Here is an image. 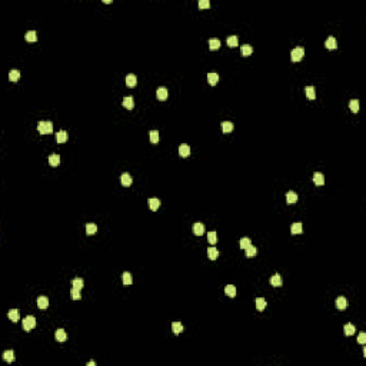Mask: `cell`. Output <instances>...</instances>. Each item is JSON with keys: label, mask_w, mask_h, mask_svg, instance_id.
Listing matches in <instances>:
<instances>
[{"label": "cell", "mask_w": 366, "mask_h": 366, "mask_svg": "<svg viewBox=\"0 0 366 366\" xmlns=\"http://www.w3.org/2000/svg\"><path fill=\"white\" fill-rule=\"evenodd\" d=\"M37 130L42 134H49L53 132V123L52 122H39L37 125Z\"/></svg>", "instance_id": "6da1fadb"}, {"label": "cell", "mask_w": 366, "mask_h": 366, "mask_svg": "<svg viewBox=\"0 0 366 366\" xmlns=\"http://www.w3.org/2000/svg\"><path fill=\"white\" fill-rule=\"evenodd\" d=\"M305 56V49L303 47H295L290 52V59H292V62H300V60L303 59Z\"/></svg>", "instance_id": "7a4b0ae2"}, {"label": "cell", "mask_w": 366, "mask_h": 366, "mask_svg": "<svg viewBox=\"0 0 366 366\" xmlns=\"http://www.w3.org/2000/svg\"><path fill=\"white\" fill-rule=\"evenodd\" d=\"M34 326H36V319H34V316H26V318L23 319V329L26 330V332L32 330Z\"/></svg>", "instance_id": "3957f363"}, {"label": "cell", "mask_w": 366, "mask_h": 366, "mask_svg": "<svg viewBox=\"0 0 366 366\" xmlns=\"http://www.w3.org/2000/svg\"><path fill=\"white\" fill-rule=\"evenodd\" d=\"M336 307L339 311H345V309L348 307V299H346L345 296H339L336 299Z\"/></svg>", "instance_id": "277c9868"}, {"label": "cell", "mask_w": 366, "mask_h": 366, "mask_svg": "<svg viewBox=\"0 0 366 366\" xmlns=\"http://www.w3.org/2000/svg\"><path fill=\"white\" fill-rule=\"evenodd\" d=\"M37 306L40 307L42 311H46L49 306V298H46V296H39V298H37Z\"/></svg>", "instance_id": "5b68a950"}, {"label": "cell", "mask_w": 366, "mask_h": 366, "mask_svg": "<svg viewBox=\"0 0 366 366\" xmlns=\"http://www.w3.org/2000/svg\"><path fill=\"white\" fill-rule=\"evenodd\" d=\"M192 230H193V233H195L196 236H202V235L205 233V226H203V223H200V222L195 223V225L192 226Z\"/></svg>", "instance_id": "8992f818"}, {"label": "cell", "mask_w": 366, "mask_h": 366, "mask_svg": "<svg viewBox=\"0 0 366 366\" xmlns=\"http://www.w3.org/2000/svg\"><path fill=\"white\" fill-rule=\"evenodd\" d=\"M148 205L149 207H150V210H157L160 206V199H157V197H150V199L148 200Z\"/></svg>", "instance_id": "52a82bcc"}, {"label": "cell", "mask_w": 366, "mask_h": 366, "mask_svg": "<svg viewBox=\"0 0 366 366\" xmlns=\"http://www.w3.org/2000/svg\"><path fill=\"white\" fill-rule=\"evenodd\" d=\"M325 46H326L328 49H329V50H335V49L337 47V42H336V39H335L333 36L328 37V39H326V42H325Z\"/></svg>", "instance_id": "ba28073f"}, {"label": "cell", "mask_w": 366, "mask_h": 366, "mask_svg": "<svg viewBox=\"0 0 366 366\" xmlns=\"http://www.w3.org/2000/svg\"><path fill=\"white\" fill-rule=\"evenodd\" d=\"M125 80H126V85L129 86V87H134V86L137 85V79H136V76H134L133 73L127 74V76L125 77Z\"/></svg>", "instance_id": "9c48e42d"}, {"label": "cell", "mask_w": 366, "mask_h": 366, "mask_svg": "<svg viewBox=\"0 0 366 366\" xmlns=\"http://www.w3.org/2000/svg\"><path fill=\"white\" fill-rule=\"evenodd\" d=\"M179 155H180L182 157H187V156L190 155V148H189L186 143L180 144V146H179Z\"/></svg>", "instance_id": "30bf717a"}, {"label": "cell", "mask_w": 366, "mask_h": 366, "mask_svg": "<svg viewBox=\"0 0 366 366\" xmlns=\"http://www.w3.org/2000/svg\"><path fill=\"white\" fill-rule=\"evenodd\" d=\"M313 182H315V185L323 186L325 185V176L322 173H319V172H316V173L313 174Z\"/></svg>", "instance_id": "8fae6325"}, {"label": "cell", "mask_w": 366, "mask_h": 366, "mask_svg": "<svg viewBox=\"0 0 366 366\" xmlns=\"http://www.w3.org/2000/svg\"><path fill=\"white\" fill-rule=\"evenodd\" d=\"M156 96L159 100H166L167 99V89L166 87H157L156 90Z\"/></svg>", "instance_id": "7c38bea8"}, {"label": "cell", "mask_w": 366, "mask_h": 366, "mask_svg": "<svg viewBox=\"0 0 366 366\" xmlns=\"http://www.w3.org/2000/svg\"><path fill=\"white\" fill-rule=\"evenodd\" d=\"M66 140H67L66 130H60V132H57V133H56V142H57V143H64Z\"/></svg>", "instance_id": "4fadbf2b"}, {"label": "cell", "mask_w": 366, "mask_h": 366, "mask_svg": "<svg viewBox=\"0 0 366 366\" xmlns=\"http://www.w3.org/2000/svg\"><path fill=\"white\" fill-rule=\"evenodd\" d=\"M55 337H56L57 342H64V340L67 339V335L63 329H57L56 330V333H55Z\"/></svg>", "instance_id": "5bb4252c"}, {"label": "cell", "mask_w": 366, "mask_h": 366, "mask_svg": "<svg viewBox=\"0 0 366 366\" xmlns=\"http://www.w3.org/2000/svg\"><path fill=\"white\" fill-rule=\"evenodd\" d=\"M120 182H122V185L126 186V187H129L130 185H132V176H130L129 173H123L122 178H120Z\"/></svg>", "instance_id": "9a60e30c"}, {"label": "cell", "mask_w": 366, "mask_h": 366, "mask_svg": "<svg viewBox=\"0 0 366 366\" xmlns=\"http://www.w3.org/2000/svg\"><path fill=\"white\" fill-rule=\"evenodd\" d=\"M123 106L126 107V109H133L134 106V100L132 96H126L123 97Z\"/></svg>", "instance_id": "2e32d148"}, {"label": "cell", "mask_w": 366, "mask_h": 366, "mask_svg": "<svg viewBox=\"0 0 366 366\" xmlns=\"http://www.w3.org/2000/svg\"><path fill=\"white\" fill-rule=\"evenodd\" d=\"M270 285L272 286H276V288H279V286H282V277L280 275H273V276L270 277Z\"/></svg>", "instance_id": "e0dca14e"}, {"label": "cell", "mask_w": 366, "mask_h": 366, "mask_svg": "<svg viewBox=\"0 0 366 366\" xmlns=\"http://www.w3.org/2000/svg\"><path fill=\"white\" fill-rule=\"evenodd\" d=\"M290 232L293 233V235H299V233L303 232V226H302V223L298 222V223H293L292 227H290Z\"/></svg>", "instance_id": "ac0fdd59"}, {"label": "cell", "mask_w": 366, "mask_h": 366, "mask_svg": "<svg viewBox=\"0 0 366 366\" xmlns=\"http://www.w3.org/2000/svg\"><path fill=\"white\" fill-rule=\"evenodd\" d=\"M207 82L210 83L212 86H214V85H218V82H219V74L218 73H209L207 74Z\"/></svg>", "instance_id": "d6986e66"}, {"label": "cell", "mask_w": 366, "mask_h": 366, "mask_svg": "<svg viewBox=\"0 0 366 366\" xmlns=\"http://www.w3.org/2000/svg\"><path fill=\"white\" fill-rule=\"evenodd\" d=\"M355 332H356V328L352 323H346L345 325V335L346 336H352V335H355Z\"/></svg>", "instance_id": "ffe728a7"}, {"label": "cell", "mask_w": 366, "mask_h": 366, "mask_svg": "<svg viewBox=\"0 0 366 366\" xmlns=\"http://www.w3.org/2000/svg\"><path fill=\"white\" fill-rule=\"evenodd\" d=\"M305 92H306V97H307V99L313 100L315 97H316V93H315V87H313V86H306V87H305Z\"/></svg>", "instance_id": "44dd1931"}, {"label": "cell", "mask_w": 366, "mask_h": 366, "mask_svg": "<svg viewBox=\"0 0 366 366\" xmlns=\"http://www.w3.org/2000/svg\"><path fill=\"white\" fill-rule=\"evenodd\" d=\"M266 300L263 299V298H258L256 299V309L259 312H262V311H265V307H266Z\"/></svg>", "instance_id": "7402d4cb"}, {"label": "cell", "mask_w": 366, "mask_h": 366, "mask_svg": "<svg viewBox=\"0 0 366 366\" xmlns=\"http://www.w3.org/2000/svg\"><path fill=\"white\" fill-rule=\"evenodd\" d=\"M207 256H209V259L210 260H214V259H218V256H219V252H218V249L216 248H209L207 249Z\"/></svg>", "instance_id": "603a6c76"}, {"label": "cell", "mask_w": 366, "mask_h": 366, "mask_svg": "<svg viewBox=\"0 0 366 366\" xmlns=\"http://www.w3.org/2000/svg\"><path fill=\"white\" fill-rule=\"evenodd\" d=\"M286 202H288V203H295V202H298V195H296L293 190L288 192L286 193Z\"/></svg>", "instance_id": "cb8c5ba5"}, {"label": "cell", "mask_w": 366, "mask_h": 366, "mask_svg": "<svg viewBox=\"0 0 366 366\" xmlns=\"http://www.w3.org/2000/svg\"><path fill=\"white\" fill-rule=\"evenodd\" d=\"M83 285H85V282H83L82 277H76V279H73V282H72V286H73L74 289H79V290L83 289Z\"/></svg>", "instance_id": "d4e9b609"}, {"label": "cell", "mask_w": 366, "mask_h": 366, "mask_svg": "<svg viewBox=\"0 0 366 366\" xmlns=\"http://www.w3.org/2000/svg\"><path fill=\"white\" fill-rule=\"evenodd\" d=\"M7 318L10 319L11 322H17L19 318H20V315H19V311L17 309H11L10 312L7 313Z\"/></svg>", "instance_id": "484cf974"}, {"label": "cell", "mask_w": 366, "mask_h": 366, "mask_svg": "<svg viewBox=\"0 0 366 366\" xmlns=\"http://www.w3.org/2000/svg\"><path fill=\"white\" fill-rule=\"evenodd\" d=\"M225 293L229 296V298H235V296H236V288L233 285H227L225 288Z\"/></svg>", "instance_id": "4316f807"}, {"label": "cell", "mask_w": 366, "mask_h": 366, "mask_svg": "<svg viewBox=\"0 0 366 366\" xmlns=\"http://www.w3.org/2000/svg\"><path fill=\"white\" fill-rule=\"evenodd\" d=\"M172 329H173L174 335H179L180 332H183V325H182L180 322H173V323H172Z\"/></svg>", "instance_id": "83f0119b"}, {"label": "cell", "mask_w": 366, "mask_h": 366, "mask_svg": "<svg viewBox=\"0 0 366 366\" xmlns=\"http://www.w3.org/2000/svg\"><path fill=\"white\" fill-rule=\"evenodd\" d=\"M3 359L6 360V362L11 363L13 360H15V352H13V351H6L3 353Z\"/></svg>", "instance_id": "f1b7e54d"}, {"label": "cell", "mask_w": 366, "mask_h": 366, "mask_svg": "<svg viewBox=\"0 0 366 366\" xmlns=\"http://www.w3.org/2000/svg\"><path fill=\"white\" fill-rule=\"evenodd\" d=\"M49 163L52 166H59L60 165V156L59 155H50L49 156Z\"/></svg>", "instance_id": "f546056e"}, {"label": "cell", "mask_w": 366, "mask_h": 366, "mask_svg": "<svg viewBox=\"0 0 366 366\" xmlns=\"http://www.w3.org/2000/svg\"><path fill=\"white\" fill-rule=\"evenodd\" d=\"M349 107H351V110L353 112V113H358L359 112V100L358 99H352L351 102H349Z\"/></svg>", "instance_id": "4dcf8cb0"}, {"label": "cell", "mask_w": 366, "mask_h": 366, "mask_svg": "<svg viewBox=\"0 0 366 366\" xmlns=\"http://www.w3.org/2000/svg\"><path fill=\"white\" fill-rule=\"evenodd\" d=\"M149 137H150V142H152V143H157L160 139L159 132H157V130H150V132H149Z\"/></svg>", "instance_id": "1f68e13d"}, {"label": "cell", "mask_w": 366, "mask_h": 366, "mask_svg": "<svg viewBox=\"0 0 366 366\" xmlns=\"http://www.w3.org/2000/svg\"><path fill=\"white\" fill-rule=\"evenodd\" d=\"M245 250H246V256H248V258H253V256H256V253H258V249H256L255 246H252V245H249Z\"/></svg>", "instance_id": "d6a6232c"}, {"label": "cell", "mask_w": 366, "mask_h": 366, "mask_svg": "<svg viewBox=\"0 0 366 366\" xmlns=\"http://www.w3.org/2000/svg\"><path fill=\"white\" fill-rule=\"evenodd\" d=\"M122 279H123V283H125L126 286L132 285V282H133V279H132V275H130L129 272H125V273L122 275Z\"/></svg>", "instance_id": "836d02e7"}, {"label": "cell", "mask_w": 366, "mask_h": 366, "mask_svg": "<svg viewBox=\"0 0 366 366\" xmlns=\"http://www.w3.org/2000/svg\"><path fill=\"white\" fill-rule=\"evenodd\" d=\"M24 37H26V40H27V42H36V40H37V33L34 32V30H29V32L26 33V36H24Z\"/></svg>", "instance_id": "e575fe53"}, {"label": "cell", "mask_w": 366, "mask_h": 366, "mask_svg": "<svg viewBox=\"0 0 366 366\" xmlns=\"http://www.w3.org/2000/svg\"><path fill=\"white\" fill-rule=\"evenodd\" d=\"M19 77H20V72L16 70V69H13V70L9 73V80H11V82H17Z\"/></svg>", "instance_id": "d590c367"}, {"label": "cell", "mask_w": 366, "mask_h": 366, "mask_svg": "<svg viewBox=\"0 0 366 366\" xmlns=\"http://www.w3.org/2000/svg\"><path fill=\"white\" fill-rule=\"evenodd\" d=\"M97 232V226L95 225V223H87L86 225V233L87 235H93V233Z\"/></svg>", "instance_id": "8d00e7d4"}, {"label": "cell", "mask_w": 366, "mask_h": 366, "mask_svg": "<svg viewBox=\"0 0 366 366\" xmlns=\"http://www.w3.org/2000/svg\"><path fill=\"white\" fill-rule=\"evenodd\" d=\"M209 47H210L212 50L219 49L220 47V40H219V39H210V40H209Z\"/></svg>", "instance_id": "74e56055"}, {"label": "cell", "mask_w": 366, "mask_h": 366, "mask_svg": "<svg viewBox=\"0 0 366 366\" xmlns=\"http://www.w3.org/2000/svg\"><path fill=\"white\" fill-rule=\"evenodd\" d=\"M222 130L225 132V133H229V132H232V130H233V123L232 122H223L222 123Z\"/></svg>", "instance_id": "f35d334b"}, {"label": "cell", "mask_w": 366, "mask_h": 366, "mask_svg": "<svg viewBox=\"0 0 366 366\" xmlns=\"http://www.w3.org/2000/svg\"><path fill=\"white\" fill-rule=\"evenodd\" d=\"M252 52H253V47H252L250 45H243V46H242V55H243V56L252 55Z\"/></svg>", "instance_id": "ab89813d"}, {"label": "cell", "mask_w": 366, "mask_h": 366, "mask_svg": "<svg viewBox=\"0 0 366 366\" xmlns=\"http://www.w3.org/2000/svg\"><path fill=\"white\" fill-rule=\"evenodd\" d=\"M207 240H209V243L214 245L216 242H218V235H216V232H209L207 233Z\"/></svg>", "instance_id": "60d3db41"}, {"label": "cell", "mask_w": 366, "mask_h": 366, "mask_svg": "<svg viewBox=\"0 0 366 366\" xmlns=\"http://www.w3.org/2000/svg\"><path fill=\"white\" fill-rule=\"evenodd\" d=\"M249 245H252L250 243V239L249 237H242L240 240H239V246H240L242 249H246L249 246Z\"/></svg>", "instance_id": "b9f144b4"}, {"label": "cell", "mask_w": 366, "mask_h": 366, "mask_svg": "<svg viewBox=\"0 0 366 366\" xmlns=\"http://www.w3.org/2000/svg\"><path fill=\"white\" fill-rule=\"evenodd\" d=\"M227 46H229V47H236L237 46V37L236 36L227 37Z\"/></svg>", "instance_id": "7bdbcfd3"}, {"label": "cell", "mask_w": 366, "mask_h": 366, "mask_svg": "<svg viewBox=\"0 0 366 366\" xmlns=\"http://www.w3.org/2000/svg\"><path fill=\"white\" fill-rule=\"evenodd\" d=\"M70 296H72V299H74V300H79L82 298V295H80V290L79 289H72L70 290Z\"/></svg>", "instance_id": "ee69618b"}, {"label": "cell", "mask_w": 366, "mask_h": 366, "mask_svg": "<svg viewBox=\"0 0 366 366\" xmlns=\"http://www.w3.org/2000/svg\"><path fill=\"white\" fill-rule=\"evenodd\" d=\"M358 342H359L360 345H365V343H366V333H365V332H360V333H359Z\"/></svg>", "instance_id": "f6af8a7d"}, {"label": "cell", "mask_w": 366, "mask_h": 366, "mask_svg": "<svg viewBox=\"0 0 366 366\" xmlns=\"http://www.w3.org/2000/svg\"><path fill=\"white\" fill-rule=\"evenodd\" d=\"M210 6V2L209 0H200L199 2V7H202V9H207Z\"/></svg>", "instance_id": "bcb514c9"}, {"label": "cell", "mask_w": 366, "mask_h": 366, "mask_svg": "<svg viewBox=\"0 0 366 366\" xmlns=\"http://www.w3.org/2000/svg\"><path fill=\"white\" fill-rule=\"evenodd\" d=\"M95 365H96V363L93 362V360H92V362H89V363H87V366H95Z\"/></svg>", "instance_id": "7dc6e473"}]
</instances>
